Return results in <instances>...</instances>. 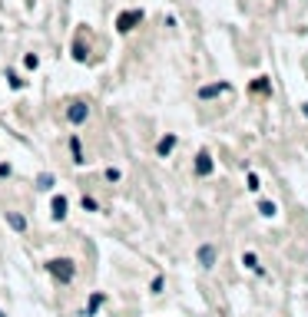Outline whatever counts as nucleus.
Listing matches in <instances>:
<instances>
[{
  "instance_id": "obj_23",
  "label": "nucleus",
  "mask_w": 308,
  "mask_h": 317,
  "mask_svg": "<svg viewBox=\"0 0 308 317\" xmlns=\"http://www.w3.org/2000/svg\"><path fill=\"white\" fill-rule=\"evenodd\" d=\"M302 109H305V116H308V103H305V106H302Z\"/></svg>"
},
{
  "instance_id": "obj_18",
  "label": "nucleus",
  "mask_w": 308,
  "mask_h": 317,
  "mask_svg": "<svg viewBox=\"0 0 308 317\" xmlns=\"http://www.w3.org/2000/svg\"><path fill=\"white\" fill-rule=\"evenodd\" d=\"M252 89H255V93H265V89H269V83H265V80H255V83H252Z\"/></svg>"
},
{
  "instance_id": "obj_16",
  "label": "nucleus",
  "mask_w": 308,
  "mask_h": 317,
  "mask_svg": "<svg viewBox=\"0 0 308 317\" xmlns=\"http://www.w3.org/2000/svg\"><path fill=\"white\" fill-rule=\"evenodd\" d=\"M7 80H10V86H13V89H24V80H20L17 73H7Z\"/></svg>"
},
{
  "instance_id": "obj_3",
  "label": "nucleus",
  "mask_w": 308,
  "mask_h": 317,
  "mask_svg": "<svg viewBox=\"0 0 308 317\" xmlns=\"http://www.w3.org/2000/svg\"><path fill=\"white\" fill-rule=\"evenodd\" d=\"M86 116H90V106H86V103H70V109H67V119H70L73 126L86 123Z\"/></svg>"
},
{
  "instance_id": "obj_8",
  "label": "nucleus",
  "mask_w": 308,
  "mask_h": 317,
  "mask_svg": "<svg viewBox=\"0 0 308 317\" xmlns=\"http://www.w3.org/2000/svg\"><path fill=\"white\" fill-rule=\"evenodd\" d=\"M53 218H57V222H63V218H67V199H63V195H57V199H53Z\"/></svg>"
},
{
  "instance_id": "obj_13",
  "label": "nucleus",
  "mask_w": 308,
  "mask_h": 317,
  "mask_svg": "<svg viewBox=\"0 0 308 317\" xmlns=\"http://www.w3.org/2000/svg\"><path fill=\"white\" fill-rule=\"evenodd\" d=\"M258 211H262L265 218H275V211H278V205H275V202H258Z\"/></svg>"
},
{
  "instance_id": "obj_11",
  "label": "nucleus",
  "mask_w": 308,
  "mask_h": 317,
  "mask_svg": "<svg viewBox=\"0 0 308 317\" xmlns=\"http://www.w3.org/2000/svg\"><path fill=\"white\" fill-rule=\"evenodd\" d=\"M70 152H73V162H76V165H83V162H86V159H83V149H80V139H70Z\"/></svg>"
},
{
  "instance_id": "obj_20",
  "label": "nucleus",
  "mask_w": 308,
  "mask_h": 317,
  "mask_svg": "<svg viewBox=\"0 0 308 317\" xmlns=\"http://www.w3.org/2000/svg\"><path fill=\"white\" fill-rule=\"evenodd\" d=\"M24 63H27V66H30V69H37V63H40V60H37V56H33V53H30V56H24Z\"/></svg>"
},
{
  "instance_id": "obj_22",
  "label": "nucleus",
  "mask_w": 308,
  "mask_h": 317,
  "mask_svg": "<svg viewBox=\"0 0 308 317\" xmlns=\"http://www.w3.org/2000/svg\"><path fill=\"white\" fill-rule=\"evenodd\" d=\"M7 175H10V165H7V162H0V179H7Z\"/></svg>"
},
{
  "instance_id": "obj_5",
  "label": "nucleus",
  "mask_w": 308,
  "mask_h": 317,
  "mask_svg": "<svg viewBox=\"0 0 308 317\" xmlns=\"http://www.w3.org/2000/svg\"><path fill=\"white\" fill-rule=\"evenodd\" d=\"M195 175H212V156L206 149L195 156Z\"/></svg>"
},
{
  "instance_id": "obj_9",
  "label": "nucleus",
  "mask_w": 308,
  "mask_h": 317,
  "mask_svg": "<svg viewBox=\"0 0 308 317\" xmlns=\"http://www.w3.org/2000/svg\"><path fill=\"white\" fill-rule=\"evenodd\" d=\"M7 222H10V228H13V231H24V228H27V218H24V215H17V211H7Z\"/></svg>"
},
{
  "instance_id": "obj_10",
  "label": "nucleus",
  "mask_w": 308,
  "mask_h": 317,
  "mask_svg": "<svg viewBox=\"0 0 308 317\" xmlns=\"http://www.w3.org/2000/svg\"><path fill=\"white\" fill-rule=\"evenodd\" d=\"M242 264H246L249 271H255V274H265V271H262V264H258V258L252 255V251H246V255H242Z\"/></svg>"
},
{
  "instance_id": "obj_12",
  "label": "nucleus",
  "mask_w": 308,
  "mask_h": 317,
  "mask_svg": "<svg viewBox=\"0 0 308 317\" xmlns=\"http://www.w3.org/2000/svg\"><path fill=\"white\" fill-rule=\"evenodd\" d=\"M103 301H106L103 294H93V298H90V304H86V317H93L96 311H100V304H103Z\"/></svg>"
},
{
  "instance_id": "obj_14",
  "label": "nucleus",
  "mask_w": 308,
  "mask_h": 317,
  "mask_svg": "<svg viewBox=\"0 0 308 317\" xmlns=\"http://www.w3.org/2000/svg\"><path fill=\"white\" fill-rule=\"evenodd\" d=\"M73 60H86V46H83V40H76V43H73Z\"/></svg>"
},
{
  "instance_id": "obj_19",
  "label": "nucleus",
  "mask_w": 308,
  "mask_h": 317,
  "mask_svg": "<svg viewBox=\"0 0 308 317\" xmlns=\"http://www.w3.org/2000/svg\"><path fill=\"white\" fill-rule=\"evenodd\" d=\"M106 179L109 182H120V168H106Z\"/></svg>"
},
{
  "instance_id": "obj_15",
  "label": "nucleus",
  "mask_w": 308,
  "mask_h": 317,
  "mask_svg": "<svg viewBox=\"0 0 308 317\" xmlns=\"http://www.w3.org/2000/svg\"><path fill=\"white\" fill-rule=\"evenodd\" d=\"M50 185H53V175H47V172H43V175L37 179V188H50Z\"/></svg>"
},
{
  "instance_id": "obj_4",
  "label": "nucleus",
  "mask_w": 308,
  "mask_h": 317,
  "mask_svg": "<svg viewBox=\"0 0 308 317\" xmlns=\"http://www.w3.org/2000/svg\"><path fill=\"white\" fill-rule=\"evenodd\" d=\"M195 258H199V264H202V267H212V264H215V258H219V251H215V245H202Z\"/></svg>"
},
{
  "instance_id": "obj_17",
  "label": "nucleus",
  "mask_w": 308,
  "mask_h": 317,
  "mask_svg": "<svg viewBox=\"0 0 308 317\" xmlns=\"http://www.w3.org/2000/svg\"><path fill=\"white\" fill-rule=\"evenodd\" d=\"M83 211H96V199H90V195H83Z\"/></svg>"
},
{
  "instance_id": "obj_2",
  "label": "nucleus",
  "mask_w": 308,
  "mask_h": 317,
  "mask_svg": "<svg viewBox=\"0 0 308 317\" xmlns=\"http://www.w3.org/2000/svg\"><path fill=\"white\" fill-rule=\"evenodd\" d=\"M139 23H143V10H123L120 17H116V30H120V33L136 30Z\"/></svg>"
},
{
  "instance_id": "obj_7",
  "label": "nucleus",
  "mask_w": 308,
  "mask_h": 317,
  "mask_svg": "<svg viewBox=\"0 0 308 317\" xmlns=\"http://www.w3.org/2000/svg\"><path fill=\"white\" fill-rule=\"evenodd\" d=\"M172 149H176V136H166V139H159V142H156V156H169V152Z\"/></svg>"
},
{
  "instance_id": "obj_6",
  "label": "nucleus",
  "mask_w": 308,
  "mask_h": 317,
  "mask_svg": "<svg viewBox=\"0 0 308 317\" xmlns=\"http://www.w3.org/2000/svg\"><path fill=\"white\" fill-rule=\"evenodd\" d=\"M226 89H229V83H209V86H202V89H199V100H212V96L226 93Z\"/></svg>"
},
{
  "instance_id": "obj_21",
  "label": "nucleus",
  "mask_w": 308,
  "mask_h": 317,
  "mask_svg": "<svg viewBox=\"0 0 308 317\" xmlns=\"http://www.w3.org/2000/svg\"><path fill=\"white\" fill-rule=\"evenodd\" d=\"M249 188H252V192H258V188H262V185H258V175H249Z\"/></svg>"
},
{
  "instance_id": "obj_1",
  "label": "nucleus",
  "mask_w": 308,
  "mask_h": 317,
  "mask_svg": "<svg viewBox=\"0 0 308 317\" xmlns=\"http://www.w3.org/2000/svg\"><path fill=\"white\" fill-rule=\"evenodd\" d=\"M47 271H50L60 284H70L73 274H76V264L70 261V258H53V261H47Z\"/></svg>"
}]
</instances>
